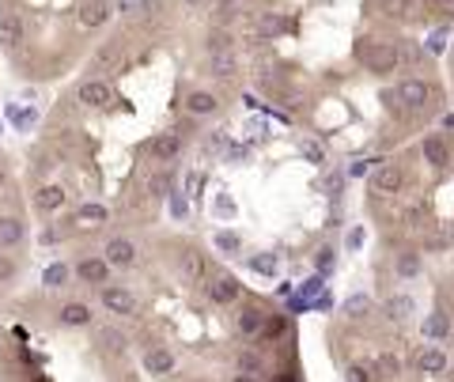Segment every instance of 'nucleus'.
I'll list each match as a JSON object with an SVG mask.
<instances>
[{
  "mask_svg": "<svg viewBox=\"0 0 454 382\" xmlns=\"http://www.w3.org/2000/svg\"><path fill=\"white\" fill-rule=\"evenodd\" d=\"M182 4H201V0H182Z\"/></svg>",
  "mask_w": 454,
  "mask_h": 382,
  "instance_id": "8fccbe9b",
  "label": "nucleus"
},
{
  "mask_svg": "<svg viewBox=\"0 0 454 382\" xmlns=\"http://www.w3.org/2000/svg\"><path fill=\"white\" fill-rule=\"evenodd\" d=\"M178 269H182V280L186 284H201L205 277H208V261H205V254L201 250H182V261H178Z\"/></svg>",
  "mask_w": 454,
  "mask_h": 382,
  "instance_id": "1a4fd4ad",
  "label": "nucleus"
},
{
  "mask_svg": "<svg viewBox=\"0 0 454 382\" xmlns=\"http://www.w3.org/2000/svg\"><path fill=\"white\" fill-rule=\"evenodd\" d=\"M216 246H220V250H239V238H235V235H220Z\"/></svg>",
  "mask_w": 454,
  "mask_h": 382,
  "instance_id": "ea45409f",
  "label": "nucleus"
},
{
  "mask_svg": "<svg viewBox=\"0 0 454 382\" xmlns=\"http://www.w3.org/2000/svg\"><path fill=\"white\" fill-rule=\"evenodd\" d=\"M12 117H16V125H19V129H27V125H35V122H38V114H35V110H19V106H12Z\"/></svg>",
  "mask_w": 454,
  "mask_h": 382,
  "instance_id": "c9c22d12",
  "label": "nucleus"
},
{
  "mask_svg": "<svg viewBox=\"0 0 454 382\" xmlns=\"http://www.w3.org/2000/svg\"><path fill=\"white\" fill-rule=\"evenodd\" d=\"M239 291H242V284L231 277L227 269H212V277L205 280V296L212 299L216 307H227V303H235Z\"/></svg>",
  "mask_w": 454,
  "mask_h": 382,
  "instance_id": "7ed1b4c3",
  "label": "nucleus"
},
{
  "mask_svg": "<svg viewBox=\"0 0 454 382\" xmlns=\"http://www.w3.org/2000/svg\"><path fill=\"white\" fill-rule=\"evenodd\" d=\"M171 212H174V216H186V212H190V204H186V197H171Z\"/></svg>",
  "mask_w": 454,
  "mask_h": 382,
  "instance_id": "79ce46f5",
  "label": "nucleus"
},
{
  "mask_svg": "<svg viewBox=\"0 0 454 382\" xmlns=\"http://www.w3.org/2000/svg\"><path fill=\"white\" fill-rule=\"evenodd\" d=\"M280 30H288V23H284L280 16H265V19H261V27H258V35L273 38V35H280Z\"/></svg>",
  "mask_w": 454,
  "mask_h": 382,
  "instance_id": "7c9ffc66",
  "label": "nucleus"
},
{
  "mask_svg": "<svg viewBox=\"0 0 454 382\" xmlns=\"http://www.w3.org/2000/svg\"><path fill=\"white\" fill-rule=\"evenodd\" d=\"M208 50H212V53H235V38H231V30L227 27L208 30Z\"/></svg>",
  "mask_w": 454,
  "mask_h": 382,
  "instance_id": "4be33fe9",
  "label": "nucleus"
},
{
  "mask_svg": "<svg viewBox=\"0 0 454 382\" xmlns=\"http://www.w3.org/2000/svg\"><path fill=\"white\" fill-rule=\"evenodd\" d=\"M220 110V99L212 91H190L186 95V114H193V117H208V114H216Z\"/></svg>",
  "mask_w": 454,
  "mask_h": 382,
  "instance_id": "ddd939ff",
  "label": "nucleus"
},
{
  "mask_svg": "<svg viewBox=\"0 0 454 382\" xmlns=\"http://www.w3.org/2000/svg\"><path fill=\"white\" fill-rule=\"evenodd\" d=\"M402 185H405V170L397 167V163H382V167L371 174V190L375 193H386V197L402 193Z\"/></svg>",
  "mask_w": 454,
  "mask_h": 382,
  "instance_id": "20e7f679",
  "label": "nucleus"
},
{
  "mask_svg": "<svg viewBox=\"0 0 454 382\" xmlns=\"http://www.w3.org/2000/svg\"><path fill=\"white\" fill-rule=\"evenodd\" d=\"M144 371H152V375H171L174 371V352H167V348H152V352H144Z\"/></svg>",
  "mask_w": 454,
  "mask_h": 382,
  "instance_id": "dca6fc26",
  "label": "nucleus"
},
{
  "mask_svg": "<svg viewBox=\"0 0 454 382\" xmlns=\"http://www.w3.org/2000/svg\"><path fill=\"white\" fill-rule=\"evenodd\" d=\"M250 265H254V272H261V277H273V272H276V257L273 254H258Z\"/></svg>",
  "mask_w": 454,
  "mask_h": 382,
  "instance_id": "72a5a7b5",
  "label": "nucleus"
},
{
  "mask_svg": "<svg viewBox=\"0 0 454 382\" xmlns=\"http://www.w3.org/2000/svg\"><path fill=\"white\" fill-rule=\"evenodd\" d=\"M76 99H80V106H91V110H106V106L118 103V95L106 80L87 76V80H80V87H76Z\"/></svg>",
  "mask_w": 454,
  "mask_h": 382,
  "instance_id": "f03ea898",
  "label": "nucleus"
},
{
  "mask_svg": "<svg viewBox=\"0 0 454 382\" xmlns=\"http://www.w3.org/2000/svg\"><path fill=\"white\" fill-rule=\"evenodd\" d=\"M23 243V224L16 216H0V250H12Z\"/></svg>",
  "mask_w": 454,
  "mask_h": 382,
  "instance_id": "a211bd4d",
  "label": "nucleus"
},
{
  "mask_svg": "<svg viewBox=\"0 0 454 382\" xmlns=\"http://www.w3.org/2000/svg\"><path fill=\"white\" fill-rule=\"evenodd\" d=\"M284 330H288V318H280V314H276V318H265V325H261V333L265 337H284Z\"/></svg>",
  "mask_w": 454,
  "mask_h": 382,
  "instance_id": "f704fd0d",
  "label": "nucleus"
},
{
  "mask_svg": "<svg viewBox=\"0 0 454 382\" xmlns=\"http://www.w3.org/2000/svg\"><path fill=\"white\" fill-rule=\"evenodd\" d=\"M182 156V137L178 133H163L152 140V159H159V163H171V159H178Z\"/></svg>",
  "mask_w": 454,
  "mask_h": 382,
  "instance_id": "f8f14e48",
  "label": "nucleus"
},
{
  "mask_svg": "<svg viewBox=\"0 0 454 382\" xmlns=\"http://www.w3.org/2000/svg\"><path fill=\"white\" fill-rule=\"evenodd\" d=\"M235 72H239L235 53H212V76H220V80H231Z\"/></svg>",
  "mask_w": 454,
  "mask_h": 382,
  "instance_id": "5701e85b",
  "label": "nucleus"
},
{
  "mask_svg": "<svg viewBox=\"0 0 454 382\" xmlns=\"http://www.w3.org/2000/svg\"><path fill=\"white\" fill-rule=\"evenodd\" d=\"M16 277V261H8V257H0V284H8Z\"/></svg>",
  "mask_w": 454,
  "mask_h": 382,
  "instance_id": "4c0bfd02",
  "label": "nucleus"
},
{
  "mask_svg": "<svg viewBox=\"0 0 454 382\" xmlns=\"http://www.w3.org/2000/svg\"><path fill=\"white\" fill-rule=\"evenodd\" d=\"M424 159L431 167H447V144H443L439 137H428L424 140Z\"/></svg>",
  "mask_w": 454,
  "mask_h": 382,
  "instance_id": "393cba45",
  "label": "nucleus"
},
{
  "mask_svg": "<svg viewBox=\"0 0 454 382\" xmlns=\"http://www.w3.org/2000/svg\"><path fill=\"white\" fill-rule=\"evenodd\" d=\"M106 272H110L106 257H84L80 265H76V277L87 280V284H106Z\"/></svg>",
  "mask_w": 454,
  "mask_h": 382,
  "instance_id": "4468645a",
  "label": "nucleus"
},
{
  "mask_svg": "<svg viewBox=\"0 0 454 382\" xmlns=\"http://www.w3.org/2000/svg\"><path fill=\"white\" fill-rule=\"evenodd\" d=\"M235 325H239V333H242V337H258V333H261V325H265V314H261L258 307H242V311H239V318H235Z\"/></svg>",
  "mask_w": 454,
  "mask_h": 382,
  "instance_id": "6ab92c4d",
  "label": "nucleus"
},
{
  "mask_svg": "<svg viewBox=\"0 0 454 382\" xmlns=\"http://www.w3.org/2000/svg\"><path fill=\"white\" fill-rule=\"evenodd\" d=\"M386 314H390L394 322H405L409 314H413V299H409V296H397V299H390V303H386Z\"/></svg>",
  "mask_w": 454,
  "mask_h": 382,
  "instance_id": "bb28decb",
  "label": "nucleus"
},
{
  "mask_svg": "<svg viewBox=\"0 0 454 382\" xmlns=\"http://www.w3.org/2000/svg\"><path fill=\"white\" fill-rule=\"evenodd\" d=\"M231 382H258V375H250V371H239V375L231 378Z\"/></svg>",
  "mask_w": 454,
  "mask_h": 382,
  "instance_id": "a18cd8bd",
  "label": "nucleus"
},
{
  "mask_svg": "<svg viewBox=\"0 0 454 382\" xmlns=\"http://www.w3.org/2000/svg\"><path fill=\"white\" fill-rule=\"evenodd\" d=\"M121 69V46L118 42H106L91 53V64H87V76H98V72H114Z\"/></svg>",
  "mask_w": 454,
  "mask_h": 382,
  "instance_id": "6e6552de",
  "label": "nucleus"
},
{
  "mask_svg": "<svg viewBox=\"0 0 454 382\" xmlns=\"http://www.w3.org/2000/svg\"><path fill=\"white\" fill-rule=\"evenodd\" d=\"M95 345H98V352H103V356H121L129 341H125V333H121V325L103 322V325H95Z\"/></svg>",
  "mask_w": 454,
  "mask_h": 382,
  "instance_id": "39448f33",
  "label": "nucleus"
},
{
  "mask_svg": "<svg viewBox=\"0 0 454 382\" xmlns=\"http://www.w3.org/2000/svg\"><path fill=\"white\" fill-rule=\"evenodd\" d=\"M443 42H447V30H439V35H431L428 50H431V53H439V50H443Z\"/></svg>",
  "mask_w": 454,
  "mask_h": 382,
  "instance_id": "c03bdc74",
  "label": "nucleus"
},
{
  "mask_svg": "<svg viewBox=\"0 0 454 382\" xmlns=\"http://www.w3.org/2000/svg\"><path fill=\"white\" fill-rule=\"evenodd\" d=\"M35 204H38V212H57L64 204V190L61 185H42L35 193Z\"/></svg>",
  "mask_w": 454,
  "mask_h": 382,
  "instance_id": "aec40b11",
  "label": "nucleus"
},
{
  "mask_svg": "<svg viewBox=\"0 0 454 382\" xmlns=\"http://www.w3.org/2000/svg\"><path fill=\"white\" fill-rule=\"evenodd\" d=\"M42 280H46V288H64V280H69V269H64L61 261H53V265L46 269V277H42Z\"/></svg>",
  "mask_w": 454,
  "mask_h": 382,
  "instance_id": "cd10ccee",
  "label": "nucleus"
},
{
  "mask_svg": "<svg viewBox=\"0 0 454 382\" xmlns=\"http://www.w3.org/2000/svg\"><path fill=\"white\" fill-rule=\"evenodd\" d=\"M348 174H356V178H360V174H368V163H352Z\"/></svg>",
  "mask_w": 454,
  "mask_h": 382,
  "instance_id": "49530a36",
  "label": "nucleus"
},
{
  "mask_svg": "<svg viewBox=\"0 0 454 382\" xmlns=\"http://www.w3.org/2000/svg\"><path fill=\"white\" fill-rule=\"evenodd\" d=\"M375 371H379V375H386V378H394L397 371H402V364H397L390 352H379V356H375Z\"/></svg>",
  "mask_w": 454,
  "mask_h": 382,
  "instance_id": "c85d7f7f",
  "label": "nucleus"
},
{
  "mask_svg": "<svg viewBox=\"0 0 454 382\" xmlns=\"http://www.w3.org/2000/svg\"><path fill=\"white\" fill-rule=\"evenodd\" d=\"M103 307L110 314H132L137 311V299H132V291L121 288V284H106L103 288Z\"/></svg>",
  "mask_w": 454,
  "mask_h": 382,
  "instance_id": "0eeeda50",
  "label": "nucleus"
},
{
  "mask_svg": "<svg viewBox=\"0 0 454 382\" xmlns=\"http://www.w3.org/2000/svg\"><path fill=\"white\" fill-rule=\"evenodd\" d=\"M91 307H84V303H64L61 307V325H69V330H80V325H91Z\"/></svg>",
  "mask_w": 454,
  "mask_h": 382,
  "instance_id": "f3484780",
  "label": "nucleus"
},
{
  "mask_svg": "<svg viewBox=\"0 0 454 382\" xmlns=\"http://www.w3.org/2000/svg\"><path fill=\"white\" fill-rule=\"evenodd\" d=\"M424 333L431 337V341H443V337L450 333V318L443 311H436V314H428V322H424Z\"/></svg>",
  "mask_w": 454,
  "mask_h": 382,
  "instance_id": "b1692460",
  "label": "nucleus"
},
{
  "mask_svg": "<svg viewBox=\"0 0 454 382\" xmlns=\"http://www.w3.org/2000/svg\"><path fill=\"white\" fill-rule=\"evenodd\" d=\"M345 375H348V382H371V371H368V367H360V364H348Z\"/></svg>",
  "mask_w": 454,
  "mask_h": 382,
  "instance_id": "e433bc0d",
  "label": "nucleus"
},
{
  "mask_svg": "<svg viewBox=\"0 0 454 382\" xmlns=\"http://www.w3.org/2000/svg\"><path fill=\"white\" fill-rule=\"evenodd\" d=\"M356 57L368 64L371 72H379V76H386V72H394L397 69V61H402V53H397L394 46H386V42H363V46L356 50Z\"/></svg>",
  "mask_w": 454,
  "mask_h": 382,
  "instance_id": "f257e3e1",
  "label": "nucleus"
},
{
  "mask_svg": "<svg viewBox=\"0 0 454 382\" xmlns=\"http://www.w3.org/2000/svg\"><path fill=\"white\" fill-rule=\"evenodd\" d=\"M144 12H148V16H163V0H144Z\"/></svg>",
  "mask_w": 454,
  "mask_h": 382,
  "instance_id": "a19ab883",
  "label": "nucleus"
},
{
  "mask_svg": "<svg viewBox=\"0 0 454 382\" xmlns=\"http://www.w3.org/2000/svg\"><path fill=\"white\" fill-rule=\"evenodd\" d=\"M239 367H242V371H250V375H258V367H261V364H258L254 356H242V359H239Z\"/></svg>",
  "mask_w": 454,
  "mask_h": 382,
  "instance_id": "37998d69",
  "label": "nucleus"
},
{
  "mask_svg": "<svg viewBox=\"0 0 454 382\" xmlns=\"http://www.w3.org/2000/svg\"><path fill=\"white\" fill-rule=\"evenodd\" d=\"M103 257H106L110 269H129V265H137V246H132L129 238H110Z\"/></svg>",
  "mask_w": 454,
  "mask_h": 382,
  "instance_id": "423d86ee",
  "label": "nucleus"
},
{
  "mask_svg": "<svg viewBox=\"0 0 454 382\" xmlns=\"http://www.w3.org/2000/svg\"><path fill=\"white\" fill-rule=\"evenodd\" d=\"M428 83L424 80H402V87H397V103L405 106V110H424L428 103Z\"/></svg>",
  "mask_w": 454,
  "mask_h": 382,
  "instance_id": "9d476101",
  "label": "nucleus"
},
{
  "mask_svg": "<svg viewBox=\"0 0 454 382\" xmlns=\"http://www.w3.org/2000/svg\"><path fill=\"white\" fill-rule=\"evenodd\" d=\"M329 261H334V254H329V250H322V254H318V265L329 269Z\"/></svg>",
  "mask_w": 454,
  "mask_h": 382,
  "instance_id": "de8ad7c7",
  "label": "nucleus"
},
{
  "mask_svg": "<svg viewBox=\"0 0 454 382\" xmlns=\"http://www.w3.org/2000/svg\"><path fill=\"white\" fill-rule=\"evenodd\" d=\"M436 12L443 19H454V0H436Z\"/></svg>",
  "mask_w": 454,
  "mask_h": 382,
  "instance_id": "58836bf2",
  "label": "nucleus"
},
{
  "mask_svg": "<svg viewBox=\"0 0 454 382\" xmlns=\"http://www.w3.org/2000/svg\"><path fill=\"white\" fill-rule=\"evenodd\" d=\"M416 367L428 371V375H439V371L447 367V352H443V348H424L420 359H416Z\"/></svg>",
  "mask_w": 454,
  "mask_h": 382,
  "instance_id": "412c9836",
  "label": "nucleus"
},
{
  "mask_svg": "<svg viewBox=\"0 0 454 382\" xmlns=\"http://www.w3.org/2000/svg\"><path fill=\"white\" fill-rule=\"evenodd\" d=\"M110 19V4L106 0H84L80 4V23L84 27H103Z\"/></svg>",
  "mask_w": 454,
  "mask_h": 382,
  "instance_id": "2eb2a0df",
  "label": "nucleus"
},
{
  "mask_svg": "<svg viewBox=\"0 0 454 382\" xmlns=\"http://www.w3.org/2000/svg\"><path fill=\"white\" fill-rule=\"evenodd\" d=\"M345 314H348V318H363V314H371V299L368 296H352L345 303Z\"/></svg>",
  "mask_w": 454,
  "mask_h": 382,
  "instance_id": "c756f323",
  "label": "nucleus"
},
{
  "mask_svg": "<svg viewBox=\"0 0 454 382\" xmlns=\"http://www.w3.org/2000/svg\"><path fill=\"white\" fill-rule=\"evenodd\" d=\"M397 272H402V277H416L420 272V254H402L397 257Z\"/></svg>",
  "mask_w": 454,
  "mask_h": 382,
  "instance_id": "473e14b6",
  "label": "nucleus"
},
{
  "mask_svg": "<svg viewBox=\"0 0 454 382\" xmlns=\"http://www.w3.org/2000/svg\"><path fill=\"white\" fill-rule=\"evenodd\" d=\"M4 178H8V170H4V163H0V185H4Z\"/></svg>",
  "mask_w": 454,
  "mask_h": 382,
  "instance_id": "09e8293b",
  "label": "nucleus"
},
{
  "mask_svg": "<svg viewBox=\"0 0 454 382\" xmlns=\"http://www.w3.org/2000/svg\"><path fill=\"white\" fill-rule=\"evenodd\" d=\"M76 220H80V224H103L106 220V209H98V204H84V209L76 212Z\"/></svg>",
  "mask_w": 454,
  "mask_h": 382,
  "instance_id": "2f4dec72",
  "label": "nucleus"
},
{
  "mask_svg": "<svg viewBox=\"0 0 454 382\" xmlns=\"http://www.w3.org/2000/svg\"><path fill=\"white\" fill-rule=\"evenodd\" d=\"M23 19H19L16 12H4L0 16V50H19L23 46Z\"/></svg>",
  "mask_w": 454,
  "mask_h": 382,
  "instance_id": "9b49d317",
  "label": "nucleus"
},
{
  "mask_svg": "<svg viewBox=\"0 0 454 382\" xmlns=\"http://www.w3.org/2000/svg\"><path fill=\"white\" fill-rule=\"evenodd\" d=\"M379 8L394 19H409V12L416 8V0H379Z\"/></svg>",
  "mask_w": 454,
  "mask_h": 382,
  "instance_id": "a878e982",
  "label": "nucleus"
}]
</instances>
